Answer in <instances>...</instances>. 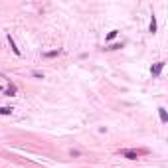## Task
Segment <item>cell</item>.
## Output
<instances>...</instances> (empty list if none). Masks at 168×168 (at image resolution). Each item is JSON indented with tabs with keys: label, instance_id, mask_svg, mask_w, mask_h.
<instances>
[{
	"label": "cell",
	"instance_id": "cell-1",
	"mask_svg": "<svg viewBox=\"0 0 168 168\" xmlns=\"http://www.w3.org/2000/svg\"><path fill=\"white\" fill-rule=\"evenodd\" d=\"M146 150H121V156L125 158H131V160H134V158H138L141 154H144Z\"/></svg>",
	"mask_w": 168,
	"mask_h": 168
},
{
	"label": "cell",
	"instance_id": "cell-2",
	"mask_svg": "<svg viewBox=\"0 0 168 168\" xmlns=\"http://www.w3.org/2000/svg\"><path fill=\"white\" fill-rule=\"evenodd\" d=\"M162 67H164V61H158V64H156V65H154V67H152V69H150V71H152V75H160V71H162Z\"/></svg>",
	"mask_w": 168,
	"mask_h": 168
},
{
	"label": "cell",
	"instance_id": "cell-3",
	"mask_svg": "<svg viewBox=\"0 0 168 168\" xmlns=\"http://www.w3.org/2000/svg\"><path fill=\"white\" fill-rule=\"evenodd\" d=\"M8 44H10V48H12V52L16 53V56H20V49L16 48V44H14V38L10 36V34H8Z\"/></svg>",
	"mask_w": 168,
	"mask_h": 168
},
{
	"label": "cell",
	"instance_id": "cell-4",
	"mask_svg": "<svg viewBox=\"0 0 168 168\" xmlns=\"http://www.w3.org/2000/svg\"><path fill=\"white\" fill-rule=\"evenodd\" d=\"M16 91H18V89H16V85H14V83H10V87L6 89V95H8V97H12V95H16Z\"/></svg>",
	"mask_w": 168,
	"mask_h": 168
},
{
	"label": "cell",
	"instance_id": "cell-5",
	"mask_svg": "<svg viewBox=\"0 0 168 168\" xmlns=\"http://www.w3.org/2000/svg\"><path fill=\"white\" fill-rule=\"evenodd\" d=\"M148 32H150V34H154V32H156V18H154V16H152V20H150V26H148Z\"/></svg>",
	"mask_w": 168,
	"mask_h": 168
},
{
	"label": "cell",
	"instance_id": "cell-6",
	"mask_svg": "<svg viewBox=\"0 0 168 168\" xmlns=\"http://www.w3.org/2000/svg\"><path fill=\"white\" fill-rule=\"evenodd\" d=\"M12 107H0V115H12Z\"/></svg>",
	"mask_w": 168,
	"mask_h": 168
},
{
	"label": "cell",
	"instance_id": "cell-7",
	"mask_svg": "<svg viewBox=\"0 0 168 168\" xmlns=\"http://www.w3.org/2000/svg\"><path fill=\"white\" fill-rule=\"evenodd\" d=\"M158 115H160V121H162V123H166V121H168V117H166V111H164V109H158Z\"/></svg>",
	"mask_w": 168,
	"mask_h": 168
},
{
	"label": "cell",
	"instance_id": "cell-8",
	"mask_svg": "<svg viewBox=\"0 0 168 168\" xmlns=\"http://www.w3.org/2000/svg\"><path fill=\"white\" fill-rule=\"evenodd\" d=\"M56 56H60V49H53V52H46L44 53V57H56Z\"/></svg>",
	"mask_w": 168,
	"mask_h": 168
},
{
	"label": "cell",
	"instance_id": "cell-9",
	"mask_svg": "<svg viewBox=\"0 0 168 168\" xmlns=\"http://www.w3.org/2000/svg\"><path fill=\"white\" fill-rule=\"evenodd\" d=\"M115 36H117V30L109 32V36H107V42H111V40H113V38H115Z\"/></svg>",
	"mask_w": 168,
	"mask_h": 168
},
{
	"label": "cell",
	"instance_id": "cell-10",
	"mask_svg": "<svg viewBox=\"0 0 168 168\" xmlns=\"http://www.w3.org/2000/svg\"><path fill=\"white\" fill-rule=\"evenodd\" d=\"M119 48H121V44H113V46H109L107 49H119Z\"/></svg>",
	"mask_w": 168,
	"mask_h": 168
}]
</instances>
